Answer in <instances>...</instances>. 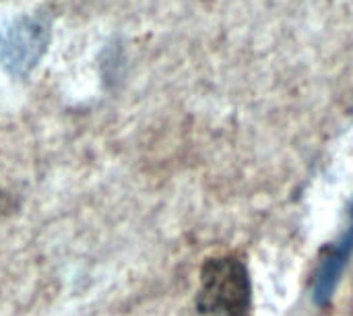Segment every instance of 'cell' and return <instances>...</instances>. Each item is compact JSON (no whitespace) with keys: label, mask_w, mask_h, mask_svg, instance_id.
<instances>
[{"label":"cell","mask_w":353,"mask_h":316,"mask_svg":"<svg viewBox=\"0 0 353 316\" xmlns=\"http://www.w3.org/2000/svg\"><path fill=\"white\" fill-rule=\"evenodd\" d=\"M196 306L209 316L248 315L252 306V284L246 265L232 255L209 259L201 269Z\"/></svg>","instance_id":"6da1fadb"},{"label":"cell","mask_w":353,"mask_h":316,"mask_svg":"<svg viewBox=\"0 0 353 316\" xmlns=\"http://www.w3.org/2000/svg\"><path fill=\"white\" fill-rule=\"evenodd\" d=\"M50 27L39 17H21L0 31V66L10 77H27L48 50Z\"/></svg>","instance_id":"7a4b0ae2"},{"label":"cell","mask_w":353,"mask_h":316,"mask_svg":"<svg viewBox=\"0 0 353 316\" xmlns=\"http://www.w3.org/2000/svg\"><path fill=\"white\" fill-rule=\"evenodd\" d=\"M353 257V224L350 226V230L341 236L339 242H335L327 255L323 257L321 265H319V271L314 275V284H312V298L319 306H325L337 286H339V279L343 275V271L347 269L350 261Z\"/></svg>","instance_id":"3957f363"},{"label":"cell","mask_w":353,"mask_h":316,"mask_svg":"<svg viewBox=\"0 0 353 316\" xmlns=\"http://www.w3.org/2000/svg\"><path fill=\"white\" fill-rule=\"evenodd\" d=\"M350 215H352V219H353V203H352V211H350Z\"/></svg>","instance_id":"277c9868"}]
</instances>
